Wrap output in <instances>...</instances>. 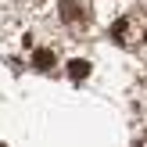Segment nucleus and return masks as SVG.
Instances as JSON below:
<instances>
[{
  "mask_svg": "<svg viewBox=\"0 0 147 147\" xmlns=\"http://www.w3.org/2000/svg\"><path fill=\"white\" fill-rule=\"evenodd\" d=\"M57 11H61V22H68V25H79V22L86 18V11H83V4H79V0H61V4H57Z\"/></svg>",
  "mask_w": 147,
  "mask_h": 147,
  "instance_id": "obj_1",
  "label": "nucleus"
},
{
  "mask_svg": "<svg viewBox=\"0 0 147 147\" xmlns=\"http://www.w3.org/2000/svg\"><path fill=\"white\" fill-rule=\"evenodd\" d=\"M68 76L76 79V83H83V79L90 76V61H83V57H72V61H68Z\"/></svg>",
  "mask_w": 147,
  "mask_h": 147,
  "instance_id": "obj_2",
  "label": "nucleus"
},
{
  "mask_svg": "<svg viewBox=\"0 0 147 147\" xmlns=\"http://www.w3.org/2000/svg\"><path fill=\"white\" fill-rule=\"evenodd\" d=\"M32 65H36V68H43V72H47L50 65H54V50H36V54H32Z\"/></svg>",
  "mask_w": 147,
  "mask_h": 147,
  "instance_id": "obj_3",
  "label": "nucleus"
},
{
  "mask_svg": "<svg viewBox=\"0 0 147 147\" xmlns=\"http://www.w3.org/2000/svg\"><path fill=\"white\" fill-rule=\"evenodd\" d=\"M126 29H129V22H126V18H119V22L111 25V40H119V43H122V40H126Z\"/></svg>",
  "mask_w": 147,
  "mask_h": 147,
  "instance_id": "obj_4",
  "label": "nucleus"
},
{
  "mask_svg": "<svg viewBox=\"0 0 147 147\" xmlns=\"http://www.w3.org/2000/svg\"><path fill=\"white\" fill-rule=\"evenodd\" d=\"M144 40H147V32H144Z\"/></svg>",
  "mask_w": 147,
  "mask_h": 147,
  "instance_id": "obj_5",
  "label": "nucleus"
}]
</instances>
